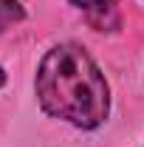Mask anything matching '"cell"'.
Masks as SVG:
<instances>
[{"label":"cell","mask_w":144,"mask_h":147,"mask_svg":"<svg viewBox=\"0 0 144 147\" xmlns=\"http://www.w3.org/2000/svg\"><path fill=\"white\" fill-rule=\"evenodd\" d=\"M37 99L42 110L73 127L93 130L108 119L110 91L85 48L65 42L42 57L37 71Z\"/></svg>","instance_id":"cell-1"},{"label":"cell","mask_w":144,"mask_h":147,"mask_svg":"<svg viewBox=\"0 0 144 147\" xmlns=\"http://www.w3.org/2000/svg\"><path fill=\"white\" fill-rule=\"evenodd\" d=\"M71 6H76L82 11L88 26L96 31H119V26H122L116 0H71Z\"/></svg>","instance_id":"cell-2"},{"label":"cell","mask_w":144,"mask_h":147,"mask_svg":"<svg viewBox=\"0 0 144 147\" xmlns=\"http://www.w3.org/2000/svg\"><path fill=\"white\" fill-rule=\"evenodd\" d=\"M23 17H26V9L20 6V0H0V31L11 28Z\"/></svg>","instance_id":"cell-3"},{"label":"cell","mask_w":144,"mask_h":147,"mask_svg":"<svg viewBox=\"0 0 144 147\" xmlns=\"http://www.w3.org/2000/svg\"><path fill=\"white\" fill-rule=\"evenodd\" d=\"M3 82H6V74H3V68H0V88H3Z\"/></svg>","instance_id":"cell-4"}]
</instances>
